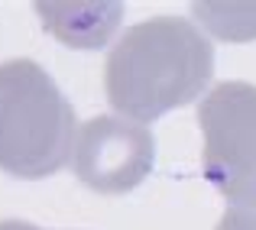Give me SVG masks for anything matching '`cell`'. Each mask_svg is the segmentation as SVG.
Wrapping results in <instances>:
<instances>
[{"label":"cell","mask_w":256,"mask_h":230,"mask_svg":"<svg viewBox=\"0 0 256 230\" xmlns=\"http://www.w3.org/2000/svg\"><path fill=\"white\" fill-rule=\"evenodd\" d=\"M211 78L214 46L185 16H152L130 26L104 65L110 107L140 124L192 104Z\"/></svg>","instance_id":"cell-1"},{"label":"cell","mask_w":256,"mask_h":230,"mask_svg":"<svg viewBox=\"0 0 256 230\" xmlns=\"http://www.w3.org/2000/svg\"><path fill=\"white\" fill-rule=\"evenodd\" d=\"M75 110L32 58L0 62V168L13 178H49L72 159Z\"/></svg>","instance_id":"cell-2"},{"label":"cell","mask_w":256,"mask_h":230,"mask_svg":"<svg viewBox=\"0 0 256 230\" xmlns=\"http://www.w3.org/2000/svg\"><path fill=\"white\" fill-rule=\"evenodd\" d=\"M204 178L234 208H256V84L220 81L201 98Z\"/></svg>","instance_id":"cell-3"},{"label":"cell","mask_w":256,"mask_h":230,"mask_svg":"<svg viewBox=\"0 0 256 230\" xmlns=\"http://www.w3.org/2000/svg\"><path fill=\"white\" fill-rule=\"evenodd\" d=\"M156 140L146 126L114 114L91 117L78 130L72 168L98 194H126L152 172Z\"/></svg>","instance_id":"cell-4"},{"label":"cell","mask_w":256,"mask_h":230,"mask_svg":"<svg viewBox=\"0 0 256 230\" xmlns=\"http://www.w3.org/2000/svg\"><path fill=\"white\" fill-rule=\"evenodd\" d=\"M36 16L42 26L58 39V42L72 46V49H100L110 42L117 26L124 23V4L120 0H84V4H72V0H39Z\"/></svg>","instance_id":"cell-5"},{"label":"cell","mask_w":256,"mask_h":230,"mask_svg":"<svg viewBox=\"0 0 256 230\" xmlns=\"http://www.w3.org/2000/svg\"><path fill=\"white\" fill-rule=\"evenodd\" d=\"M192 16L224 42L256 39V4H192Z\"/></svg>","instance_id":"cell-6"},{"label":"cell","mask_w":256,"mask_h":230,"mask_svg":"<svg viewBox=\"0 0 256 230\" xmlns=\"http://www.w3.org/2000/svg\"><path fill=\"white\" fill-rule=\"evenodd\" d=\"M214 230H256V208H234V204H227L224 218L218 220Z\"/></svg>","instance_id":"cell-7"},{"label":"cell","mask_w":256,"mask_h":230,"mask_svg":"<svg viewBox=\"0 0 256 230\" xmlns=\"http://www.w3.org/2000/svg\"><path fill=\"white\" fill-rule=\"evenodd\" d=\"M0 230H42V227L30 224V220H0Z\"/></svg>","instance_id":"cell-8"}]
</instances>
